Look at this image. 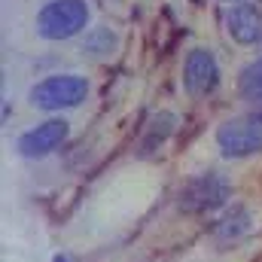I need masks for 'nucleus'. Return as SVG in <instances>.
I'll return each mask as SVG.
<instances>
[{
    "label": "nucleus",
    "mask_w": 262,
    "mask_h": 262,
    "mask_svg": "<svg viewBox=\"0 0 262 262\" xmlns=\"http://www.w3.org/2000/svg\"><path fill=\"white\" fill-rule=\"evenodd\" d=\"M226 31L235 43L256 46V43H262V12L250 3H235L226 12Z\"/></svg>",
    "instance_id": "7"
},
{
    "label": "nucleus",
    "mask_w": 262,
    "mask_h": 262,
    "mask_svg": "<svg viewBox=\"0 0 262 262\" xmlns=\"http://www.w3.org/2000/svg\"><path fill=\"white\" fill-rule=\"evenodd\" d=\"M216 146L226 159H244L262 149V116H235L216 128Z\"/></svg>",
    "instance_id": "3"
},
{
    "label": "nucleus",
    "mask_w": 262,
    "mask_h": 262,
    "mask_svg": "<svg viewBox=\"0 0 262 262\" xmlns=\"http://www.w3.org/2000/svg\"><path fill=\"white\" fill-rule=\"evenodd\" d=\"M238 92H241V98H244L250 107L262 110V55H259V58H253L250 64L241 70Z\"/></svg>",
    "instance_id": "8"
},
{
    "label": "nucleus",
    "mask_w": 262,
    "mask_h": 262,
    "mask_svg": "<svg viewBox=\"0 0 262 262\" xmlns=\"http://www.w3.org/2000/svg\"><path fill=\"white\" fill-rule=\"evenodd\" d=\"M247 229H250V216H247L244 210H235V213H229L226 220H220V223H216L213 235H216V241H220V244H226V241L241 238Z\"/></svg>",
    "instance_id": "9"
},
{
    "label": "nucleus",
    "mask_w": 262,
    "mask_h": 262,
    "mask_svg": "<svg viewBox=\"0 0 262 262\" xmlns=\"http://www.w3.org/2000/svg\"><path fill=\"white\" fill-rule=\"evenodd\" d=\"M183 82H186V92L195 95V98H204L210 95L216 85H220V64L213 58L210 49H192L186 55V64H183Z\"/></svg>",
    "instance_id": "6"
},
{
    "label": "nucleus",
    "mask_w": 262,
    "mask_h": 262,
    "mask_svg": "<svg viewBox=\"0 0 262 262\" xmlns=\"http://www.w3.org/2000/svg\"><path fill=\"white\" fill-rule=\"evenodd\" d=\"M70 134V125L67 119H46L40 122L37 128H28L21 137H18V152L25 159H43L49 152H55Z\"/></svg>",
    "instance_id": "5"
},
{
    "label": "nucleus",
    "mask_w": 262,
    "mask_h": 262,
    "mask_svg": "<svg viewBox=\"0 0 262 262\" xmlns=\"http://www.w3.org/2000/svg\"><path fill=\"white\" fill-rule=\"evenodd\" d=\"M31 104L40 107V110H70V107H79L85 98H89V79L79 76V73H52L46 79H40L34 89H31Z\"/></svg>",
    "instance_id": "2"
},
{
    "label": "nucleus",
    "mask_w": 262,
    "mask_h": 262,
    "mask_svg": "<svg viewBox=\"0 0 262 262\" xmlns=\"http://www.w3.org/2000/svg\"><path fill=\"white\" fill-rule=\"evenodd\" d=\"M52 262H67V259H64V256H55V259H52Z\"/></svg>",
    "instance_id": "10"
},
{
    "label": "nucleus",
    "mask_w": 262,
    "mask_h": 262,
    "mask_svg": "<svg viewBox=\"0 0 262 262\" xmlns=\"http://www.w3.org/2000/svg\"><path fill=\"white\" fill-rule=\"evenodd\" d=\"M229 198H232V183L223 174L207 171V174L192 177L180 189V210H186V213H207V210L223 207Z\"/></svg>",
    "instance_id": "4"
},
{
    "label": "nucleus",
    "mask_w": 262,
    "mask_h": 262,
    "mask_svg": "<svg viewBox=\"0 0 262 262\" xmlns=\"http://www.w3.org/2000/svg\"><path fill=\"white\" fill-rule=\"evenodd\" d=\"M37 34L43 40H70L89 25V3L85 0H49L37 12Z\"/></svg>",
    "instance_id": "1"
}]
</instances>
